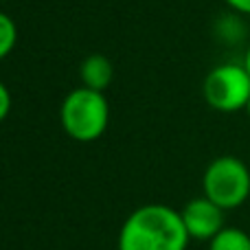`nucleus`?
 <instances>
[{
	"label": "nucleus",
	"instance_id": "9b49d317",
	"mask_svg": "<svg viewBox=\"0 0 250 250\" xmlns=\"http://www.w3.org/2000/svg\"><path fill=\"white\" fill-rule=\"evenodd\" d=\"M244 66H246V70H248V75H250V46H248V51H246V57H244Z\"/></svg>",
	"mask_w": 250,
	"mask_h": 250
},
{
	"label": "nucleus",
	"instance_id": "f8f14e48",
	"mask_svg": "<svg viewBox=\"0 0 250 250\" xmlns=\"http://www.w3.org/2000/svg\"><path fill=\"white\" fill-rule=\"evenodd\" d=\"M246 112H248V117H250V99H248V104H246Z\"/></svg>",
	"mask_w": 250,
	"mask_h": 250
},
{
	"label": "nucleus",
	"instance_id": "1a4fd4ad",
	"mask_svg": "<svg viewBox=\"0 0 250 250\" xmlns=\"http://www.w3.org/2000/svg\"><path fill=\"white\" fill-rule=\"evenodd\" d=\"M9 112H11V92L0 82V123L9 117Z\"/></svg>",
	"mask_w": 250,
	"mask_h": 250
},
{
	"label": "nucleus",
	"instance_id": "f257e3e1",
	"mask_svg": "<svg viewBox=\"0 0 250 250\" xmlns=\"http://www.w3.org/2000/svg\"><path fill=\"white\" fill-rule=\"evenodd\" d=\"M189 239L180 211L165 204H147L123 222L119 250H187Z\"/></svg>",
	"mask_w": 250,
	"mask_h": 250
},
{
	"label": "nucleus",
	"instance_id": "39448f33",
	"mask_svg": "<svg viewBox=\"0 0 250 250\" xmlns=\"http://www.w3.org/2000/svg\"><path fill=\"white\" fill-rule=\"evenodd\" d=\"M185 229L191 239L198 242H211L224 226V208L217 207L215 202L202 195V198H193L191 202L185 204L180 211Z\"/></svg>",
	"mask_w": 250,
	"mask_h": 250
},
{
	"label": "nucleus",
	"instance_id": "9d476101",
	"mask_svg": "<svg viewBox=\"0 0 250 250\" xmlns=\"http://www.w3.org/2000/svg\"><path fill=\"white\" fill-rule=\"evenodd\" d=\"M230 9H235L237 13H244V16H250V0H224Z\"/></svg>",
	"mask_w": 250,
	"mask_h": 250
},
{
	"label": "nucleus",
	"instance_id": "6e6552de",
	"mask_svg": "<svg viewBox=\"0 0 250 250\" xmlns=\"http://www.w3.org/2000/svg\"><path fill=\"white\" fill-rule=\"evenodd\" d=\"M18 42V26L11 16L0 11V60L9 57Z\"/></svg>",
	"mask_w": 250,
	"mask_h": 250
},
{
	"label": "nucleus",
	"instance_id": "7ed1b4c3",
	"mask_svg": "<svg viewBox=\"0 0 250 250\" xmlns=\"http://www.w3.org/2000/svg\"><path fill=\"white\" fill-rule=\"evenodd\" d=\"M202 189L204 195L224 211L237 208L250 195V169L235 156H220L208 163Z\"/></svg>",
	"mask_w": 250,
	"mask_h": 250
},
{
	"label": "nucleus",
	"instance_id": "0eeeda50",
	"mask_svg": "<svg viewBox=\"0 0 250 250\" xmlns=\"http://www.w3.org/2000/svg\"><path fill=\"white\" fill-rule=\"evenodd\" d=\"M208 250H250V235L242 229L226 226L208 242Z\"/></svg>",
	"mask_w": 250,
	"mask_h": 250
},
{
	"label": "nucleus",
	"instance_id": "423d86ee",
	"mask_svg": "<svg viewBox=\"0 0 250 250\" xmlns=\"http://www.w3.org/2000/svg\"><path fill=\"white\" fill-rule=\"evenodd\" d=\"M79 79H82V83L86 88H90V90L105 92L114 79L112 62L105 55H99V53L88 55L86 60L82 62V66H79Z\"/></svg>",
	"mask_w": 250,
	"mask_h": 250
},
{
	"label": "nucleus",
	"instance_id": "20e7f679",
	"mask_svg": "<svg viewBox=\"0 0 250 250\" xmlns=\"http://www.w3.org/2000/svg\"><path fill=\"white\" fill-rule=\"evenodd\" d=\"M202 92L217 112L246 110L250 99V75L244 64H220L204 77Z\"/></svg>",
	"mask_w": 250,
	"mask_h": 250
},
{
	"label": "nucleus",
	"instance_id": "f03ea898",
	"mask_svg": "<svg viewBox=\"0 0 250 250\" xmlns=\"http://www.w3.org/2000/svg\"><path fill=\"white\" fill-rule=\"evenodd\" d=\"M60 121L73 141L92 143L104 136L110 123V105L104 92L86 86L75 88L64 97L60 108Z\"/></svg>",
	"mask_w": 250,
	"mask_h": 250
}]
</instances>
